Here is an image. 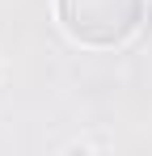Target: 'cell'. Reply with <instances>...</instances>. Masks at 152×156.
<instances>
[{
	"label": "cell",
	"mask_w": 152,
	"mask_h": 156,
	"mask_svg": "<svg viewBox=\"0 0 152 156\" xmlns=\"http://www.w3.org/2000/svg\"><path fill=\"white\" fill-rule=\"evenodd\" d=\"M55 17L72 42L110 51L139 30L144 0H55Z\"/></svg>",
	"instance_id": "1"
}]
</instances>
